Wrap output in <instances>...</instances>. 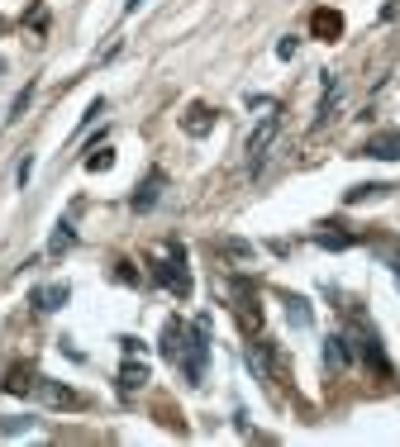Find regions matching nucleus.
<instances>
[{
	"mask_svg": "<svg viewBox=\"0 0 400 447\" xmlns=\"http://www.w3.org/2000/svg\"><path fill=\"white\" fill-rule=\"evenodd\" d=\"M182 376H186L191 386H205V367H210V319H195V324H182V347H177V357H172Z\"/></svg>",
	"mask_w": 400,
	"mask_h": 447,
	"instance_id": "f257e3e1",
	"label": "nucleus"
},
{
	"mask_svg": "<svg viewBox=\"0 0 400 447\" xmlns=\"http://www.w3.org/2000/svg\"><path fill=\"white\" fill-rule=\"evenodd\" d=\"M153 281H158L162 290H172L177 300L191 295V271H186V248H182V243H167V252L153 262Z\"/></svg>",
	"mask_w": 400,
	"mask_h": 447,
	"instance_id": "f03ea898",
	"label": "nucleus"
},
{
	"mask_svg": "<svg viewBox=\"0 0 400 447\" xmlns=\"http://www.w3.org/2000/svg\"><path fill=\"white\" fill-rule=\"evenodd\" d=\"M353 352L367 362L372 371H381V376H391V362H386V347H381V338H376V328L367 324V319H353Z\"/></svg>",
	"mask_w": 400,
	"mask_h": 447,
	"instance_id": "7ed1b4c3",
	"label": "nucleus"
},
{
	"mask_svg": "<svg viewBox=\"0 0 400 447\" xmlns=\"http://www.w3.org/2000/svg\"><path fill=\"white\" fill-rule=\"evenodd\" d=\"M276 133H281V114H276V109H272V114H267L262 124H258V129L248 133V172H253V176L262 172L267 148H272V138H276Z\"/></svg>",
	"mask_w": 400,
	"mask_h": 447,
	"instance_id": "20e7f679",
	"label": "nucleus"
},
{
	"mask_svg": "<svg viewBox=\"0 0 400 447\" xmlns=\"http://www.w3.org/2000/svg\"><path fill=\"white\" fill-rule=\"evenodd\" d=\"M248 367H253V376H258V381H276V376H281V357H276V342H272V338L248 342Z\"/></svg>",
	"mask_w": 400,
	"mask_h": 447,
	"instance_id": "39448f33",
	"label": "nucleus"
},
{
	"mask_svg": "<svg viewBox=\"0 0 400 447\" xmlns=\"http://www.w3.org/2000/svg\"><path fill=\"white\" fill-rule=\"evenodd\" d=\"M357 158H376V162H400V133L396 129H381L372 133L362 148H357Z\"/></svg>",
	"mask_w": 400,
	"mask_h": 447,
	"instance_id": "423d86ee",
	"label": "nucleus"
},
{
	"mask_svg": "<svg viewBox=\"0 0 400 447\" xmlns=\"http://www.w3.org/2000/svg\"><path fill=\"white\" fill-rule=\"evenodd\" d=\"M34 395H38V400H48L53 409H77V404H81L77 391L57 386V381H48V376H34Z\"/></svg>",
	"mask_w": 400,
	"mask_h": 447,
	"instance_id": "0eeeda50",
	"label": "nucleus"
},
{
	"mask_svg": "<svg viewBox=\"0 0 400 447\" xmlns=\"http://www.w3.org/2000/svg\"><path fill=\"white\" fill-rule=\"evenodd\" d=\"M67 300H72V286H67V281H53V286H34V295H29V305H34V310H43V315L62 310Z\"/></svg>",
	"mask_w": 400,
	"mask_h": 447,
	"instance_id": "6e6552de",
	"label": "nucleus"
},
{
	"mask_svg": "<svg viewBox=\"0 0 400 447\" xmlns=\"http://www.w3.org/2000/svg\"><path fill=\"white\" fill-rule=\"evenodd\" d=\"M162 185H167V176H162V172H148V176H143V185L133 190V200H129V205H133L138 214H148V210H153V205L162 200Z\"/></svg>",
	"mask_w": 400,
	"mask_h": 447,
	"instance_id": "1a4fd4ad",
	"label": "nucleus"
},
{
	"mask_svg": "<svg viewBox=\"0 0 400 447\" xmlns=\"http://www.w3.org/2000/svg\"><path fill=\"white\" fill-rule=\"evenodd\" d=\"M353 357H357V352H353V338H348V333H329V338H324V362H329V367H348Z\"/></svg>",
	"mask_w": 400,
	"mask_h": 447,
	"instance_id": "9d476101",
	"label": "nucleus"
},
{
	"mask_svg": "<svg viewBox=\"0 0 400 447\" xmlns=\"http://www.w3.org/2000/svg\"><path fill=\"white\" fill-rule=\"evenodd\" d=\"M281 305H286V319H291L295 328H310V324H315V310H310V300H305V295H291V290H286V295H281Z\"/></svg>",
	"mask_w": 400,
	"mask_h": 447,
	"instance_id": "9b49d317",
	"label": "nucleus"
},
{
	"mask_svg": "<svg viewBox=\"0 0 400 447\" xmlns=\"http://www.w3.org/2000/svg\"><path fill=\"white\" fill-rule=\"evenodd\" d=\"M182 129H186L191 138H205V133L214 129V114H210L205 105H191V109H186V119H182Z\"/></svg>",
	"mask_w": 400,
	"mask_h": 447,
	"instance_id": "f8f14e48",
	"label": "nucleus"
},
{
	"mask_svg": "<svg viewBox=\"0 0 400 447\" xmlns=\"http://www.w3.org/2000/svg\"><path fill=\"white\" fill-rule=\"evenodd\" d=\"M72 243H77V229H72V219H57L53 238H48V257H57V252H67Z\"/></svg>",
	"mask_w": 400,
	"mask_h": 447,
	"instance_id": "ddd939ff",
	"label": "nucleus"
},
{
	"mask_svg": "<svg viewBox=\"0 0 400 447\" xmlns=\"http://www.w3.org/2000/svg\"><path fill=\"white\" fill-rule=\"evenodd\" d=\"M386 190H391L386 181H362V185H353V190H348L343 200H348V205H362V200H381Z\"/></svg>",
	"mask_w": 400,
	"mask_h": 447,
	"instance_id": "4468645a",
	"label": "nucleus"
},
{
	"mask_svg": "<svg viewBox=\"0 0 400 447\" xmlns=\"http://www.w3.org/2000/svg\"><path fill=\"white\" fill-rule=\"evenodd\" d=\"M143 381H148V367H143V362H124V367H119V386H124V391H138Z\"/></svg>",
	"mask_w": 400,
	"mask_h": 447,
	"instance_id": "2eb2a0df",
	"label": "nucleus"
},
{
	"mask_svg": "<svg viewBox=\"0 0 400 447\" xmlns=\"http://www.w3.org/2000/svg\"><path fill=\"white\" fill-rule=\"evenodd\" d=\"M5 391H10V395H34V376L15 367L10 376H5Z\"/></svg>",
	"mask_w": 400,
	"mask_h": 447,
	"instance_id": "dca6fc26",
	"label": "nucleus"
},
{
	"mask_svg": "<svg viewBox=\"0 0 400 447\" xmlns=\"http://www.w3.org/2000/svg\"><path fill=\"white\" fill-rule=\"evenodd\" d=\"M315 243L329 252H343V248H353V234H315Z\"/></svg>",
	"mask_w": 400,
	"mask_h": 447,
	"instance_id": "f3484780",
	"label": "nucleus"
},
{
	"mask_svg": "<svg viewBox=\"0 0 400 447\" xmlns=\"http://www.w3.org/2000/svg\"><path fill=\"white\" fill-rule=\"evenodd\" d=\"M29 100H34V81H29L24 91H20V96H15V105H10V114H5V119H10V124H15V119H24V109H29Z\"/></svg>",
	"mask_w": 400,
	"mask_h": 447,
	"instance_id": "a211bd4d",
	"label": "nucleus"
},
{
	"mask_svg": "<svg viewBox=\"0 0 400 447\" xmlns=\"http://www.w3.org/2000/svg\"><path fill=\"white\" fill-rule=\"evenodd\" d=\"M105 167H114V148H96L86 158V172H105Z\"/></svg>",
	"mask_w": 400,
	"mask_h": 447,
	"instance_id": "6ab92c4d",
	"label": "nucleus"
},
{
	"mask_svg": "<svg viewBox=\"0 0 400 447\" xmlns=\"http://www.w3.org/2000/svg\"><path fill=\"white\" fill-rule=\"evenodd\" d=\"M34 428V419L29 414H15V419H0V438H10V433H29Z\"/></svg>",
	"mask_w": 400,
	"mask_h": 447,
	"instance_id": "aec40b11",
	"label": "nucleus"
},
{
	"mask_svg": "<svg viewBox=\"0 0 400 447\" xmlns=\"http://www.w3.org/2000/svg\"><path fill=\"white\" fill-rule=\"evenodd\" d=\"M219 248H224L229 257H253V243H243V238H224Z\"/></svg>",
	"mask_w": 400,
	"mask_h": 447,
	"instance_id": "412c9836",
	"label": "nucleus"
},
{
	"mask_svg": "<svg viewBox=\"0 0 400 447\" xmlns=\"http://www.w3.org/2000/svg\"><path fill=\"white\" fill-rule=\"evenodd\" d=\"M114 281H124V286H138V271H133V262H114Z\"/></svg>",
	"mask_w": 400,
	"mask_h": 447,
	"instance_id": "4be33fe9",
	"label": "nucleus"
},
{
	"mask_svg": "<svg viewBox=\"0 0 400 447\" xmlns=\"http://www.w3.org/2000/svg\"><path fill=\"white\" fill-rule=\"evenodd\" d=\"M295 53H300V38H281V43H276V57H281V62H291Z\"/></svg>",
	"mask_w": 400,
	"mask_h": 447,
	"instance_id": "5701e85b",
	"label": "nucleus"
},
{
	"mask_svg": "<svg viewBox=\"0 0 400 447\" xmlns=\"http://www.w3.org/2000/svg\"><path fill=\"white\" fill-rule=\"evenodd\" d=\"M101 114H105V100H91V109H86V114H81V129H91V124H96V119H101Z\"/></svg>",
	"mask_w": 400,
	"mask_h": 447,
	"instance_id": "b1692460",
	"label": "nucleus"
},
{
	"mask_svg": "<svg viewBox=\"0 0 400 447\" xmlns=\"http://www.w3.org/2000/svg\"><path fill=\"white\" fill-rule=\"evenodd\" d=\"M381 257H386V266H391V276H396V286H400V248H381Z\"/></svg>",
	"mask_w": 400,
	"mask_h": 447,
	"instance_id": "393cba45",
	"label": "nucleus"
},
{
	"mask_svg": "<svg viewBox=\"0 0 400 447\" xmlns=\"http://www.w3.org/2000/svg\"><path fill=\"white\" fill-rule=\"evenodd\" d=\"M315 29H320V33H339V20H334V15H315Z\"/></svg>",
	"mask_w": 400,
	"mask_h": 447,
	"instance_id": "a878e982",
	"label": "nucleus"
},
{
	"mask_svg": "<svg viewBox=\"0 0 400 447\" xmlns=\"http://www.w3.org/2000/svg\"><path fill=\"white\" fill-rule=\"evenodd\" d=\"M29 176H34V158L20 162V185H29Z\"/></svg>",
	"mask_w": 400,
	"mask_h": 447,
	"instance_id": "bb28decb",
	"label": "nucleus"
},
{
	"mask_svg": "<svg viewBox=\"0 0 400 447\" xmlns=\"http://www.w3.org/2000/svg\"><path fill=\"white\" fill-rule=\"evenodd\" d=\"M138 5H143V0H129V5H124V10H129V15H133V10H138Z\"/></svg>",
	"mask_w": 400,
	"mask_h": 447,
	"instance_id": "cd10ccee",
	"label": "nucleus"
},
{
	"mask_svg": "<svg viewBox=\"0 0 400 447\" xmlns=\"http://www.w3.org/2000/svg\"><path fill=\"white\" fill-rule=\"evenodd\" d=\"M0 72H5V57H0Z\"/></svg>",
	"mask_w": 400,
	"mask_h": 447,
	"instance_id": "c85d7f7f",
	"label": "nucleus"
}]
</instances>
